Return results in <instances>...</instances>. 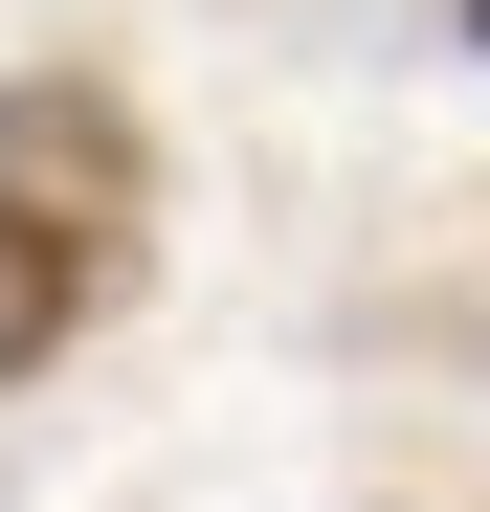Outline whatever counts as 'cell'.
<instances>
[{
    "instance_id": "obj_1",
    "label": "cell",
    "mask_w": 490,
    "mask_h": 512,
    "mask_svg": "<svg viewBox=\"0 0 490 512\" xmlns=\"http://www.w3.org/2000/svg\"><path fill=\"white\" fill-rule=\"evenodd\" d=\"M156 268V134L90 67L0 90V379H45L67 334H112V290Z\"/></svg>"
},
{
    "instance_id": "obj_2",
    "label": "cell",
    "mask_w": 490,
    "mask_h": 512,
    "mask_svg": "<svg viewBox=\"0 0 490 512\" xmlns=\"http://www.w3.org/2000/svg\"><path fill=\"white\" fill-rule=\"evenodd\" d=\"M468 45H490V0H468Z\"/></svg>"
}]
</instances>
